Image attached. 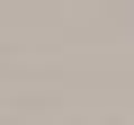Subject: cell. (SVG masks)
I'll return each mask as SVG.
<instances>
[]
</instances>
